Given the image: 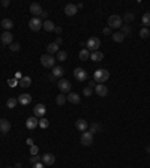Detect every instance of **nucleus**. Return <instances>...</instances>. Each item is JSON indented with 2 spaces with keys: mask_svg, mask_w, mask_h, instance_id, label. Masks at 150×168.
Here are the masks:
<instances>
[{
  "mask_svg": "<svg viewBox=\"0 0 150 168\" xmlns=\"http://www.w3.org/2000/svg\"><path fill=\"white\" fill-rule=\"evenodd\" d=\"M108 78H110V72L107 69H96L93 72V80L98 84H104L105 81H108Z\"/></svg>",
  "mask_w": 150,
  "mask_h": 168,
  "instance_id": "1",
  "label": "nucleus"
},
{
  "mask_svg": "<svg viewBox=\"0 0 150 168\" xmlns=\"http://www.w3.org/2000/svg\"><path fill=\"white\" fill-rule=\"evenodd\" d=\"M39 62H41L42 66L48 68V69H53V68L56 66V59H54L53 56H50V54H44V56H41Z\"/></svg>",
  "mask_w": 150,
  "mask_h": 168,
  "instance_id": "2",
  "label": "nucleus"
},
{
  "mask_svg": "<svg viewBox=\"0 0 150 168\" xmlns=\"http://www.w3.org/2000/svg\"><path fill=\"white\" fill-rule=\"evenodd\" d=\"M123 26V20L120 15H111L108 18V27L110 29H120Z\"/></svg>",
  "mask_w": 150,
  "mask_h": 168,
  "instance_id": "3",
  "label": "nucleus"
},
{
  "mask_svg": "<svg viewBox=\"0 0 150 168\" xmlns=\"http://www.w3.org/2000/svg\"><path fill=\"white\" fill-rule=\"evenodd\" d=\"M101 47V39L96 38V36H92L87 39V50H92V51H98Z\"/></svg>",
  "mask_w": 150,
  "mask_h": 168,
  "instance_id": "4",
  "label": "nucleus"
},
{
  "mask_svg": "<svg viewBox=\"0 0 150 168\" xmlns=\"http://www.w3.org/2000/svg\"><path fill=\"white\" fill-rule=\"evenodd\" d=\"M42 21L41 18H38V17H33V18H30V21H29V27H30V30H33V32H39L42 29Z\"/></svg>",
  "mask_w": 150,
  "mask_h": 168,
  "instance_id": "5",
  "label": "nucleus"
},
{
  "mask_svg": "<svg viewBox=\"0 0 150 168\" xmlns=\"http://www.w3.org/2000/svg\"><path fill=\"white\" fill-rule=\"evenodd\" d=\"M57 87L60 89V92L65 95V93H69V92H71V89H72V84L69 83L68 80L62 78V80H60V81L57 83Z\"/></svg>",
  "mask_w": 150,
  "mask_h": 168,
  "instance_id": "6",
  "label": "nucleus"
},
{
  "mask_svg": "<svg viewBox=\"0 0 150 168\" xmlns=\"http://www.w3.org/2000/svg\"><path fill=\"white\" fill-rule=\"evenodd\" d=\"M74 77L77 81H86L87 80V72H86V69H83V68H75Z\"/></svg>",
  "mask_w": 150,
  "mask_h": 168,
  "instance_id": "7",
  "label": "nucleus"
},
{
  "mask_svg": "<svg viewBox=\"0 0 150 168\" xmlns=\"http://www.w3.org/2000/svg\"><path fill=\"white\" fill-rule=\"evenodd\" d=\"M80 141L83 146H92L93 144V134H90L89 131H86L81 134V138H80Z\"/></svg>",
  "mask_w": 150,
  "mask_h": 168,
  "instance_id": "8",
  "label": "nucleus"
},
{
  "mask_svg": "<svg viewBox=\"0 0 150 168\" xmlns=\"http://www.w3.org/2000/svg\"><path fill=\"white\" fill-rule=\"evenodd\" d=\"M41 162L45 165V167L53 165V164L56 162V156H54L53 153H45V155H42V156H41Z\"/></svg>",
  "mask_w": 150,
  "mask_h": 168,
  "instance_id": "9",
  "label": "nucleus"
},
{
  "mask_svg": "<svg viewBox=\"0 0 150 168\" xmlns=\"http://www.w3.org/2000/svg\"><path fill=\"white\" fill-rule=\"evenodd\" d=\"M39 126V119L38 117H29L27 120H26V128L27 129H30V131H33V129H36Z\"/></svg>",
  "mask_w": 150,
  "mask_h": 168,
  "instance_id": "10",
  "label": "nucleus"
},
{
  "mask_svg": "<svg viewBox=\"0 0 150 168\" xmlns=\"http://www.w3.org/2000/svg\"><path fill=\"white\" fill-rule=\"evenodd\" d=\"M95 92H96L98 96H101V98H105V96L108 95V87H107L105 84H96Z\"/></svg>",
  "mask_w": 150,
  "mask_h": 168,
  "instance_id": "11",
  "label": "nucleus"
},
{
  "mask_svg": "<svg viewBox=\"0 0 150 168\" xmlns=\"http://www.w3.org/2000/svg\"><path fill=\"white\" fill-rule=\"evenodd\" d=\"M29 11H30V14H33L35 17H38V18L41 17V14L44 12V11H42V6L39 5V3H36V2L30 5V8H29Z\"/></svg>",
  "mask_w": 150,
  "mask_h": 168,
  "instance_id": "12",
  "label": "nucleus"
},
{
  "mask_svg": "<svg viewBox=\"0 0 150 168\" xmlns=\"http://www.w3.org/2000/svg\"><path fill=\"white\" fill-rule=\"evenodd\" d=\"M11 131V122L6 119H0V132L2 134H8Z\"/></svg>",
  "mask_w": 150,
  "mask_h": 168,
  "instance_id": "13",
  "label": "nucleus"
},
{
  "mask_svg": "<svg viewBox=\"0 0 150 168\" xmlns=\"http://www.w3.org/2000/svg\"><path fill=\"white\" fill-rule=\"evenodd\" d=\"M63 12L66 14L68 17H74L75 14L78 12V9H77V5H74V3H69V5H66Z\"/></svg>",
  "mask_w": 150,
  "mask_h": 168,
  "instance_id": "14",
  "label": "nucleus"
},
{
  "mask_svg": "<svg viewBox=\"0 0 150 168\" xmlns=\"http://www.w3.org/2000/svg\"><path fill=\"white\" fill-rule=\"evenodd\" d=\"M45 111H47V108H45L44 104H38V105H35V108H33L35 117H42V116L45 114Z\"/></svg>",
  "mask_w": 150,
  "mask_h": 168,
  "instance_id": "15",
  "label": "nucleus"
},
{
  "mask_svg": "<svg viewBox=\"0 0 150 168\" xmlns=\"http://www.w3.org/2000/svg\"><path fill=\"white\" fill-rule=\"evenodd\" d=\"M12 39H14V36H12L11 32H3V35L0 36V41L3 42V45H11Z\"/></svg>",
  "mask_w": 150,
  "mask_h": 168,
  "instance_id": "16",
  "label": "nucleus"
},
{
  "mask_svg": "<svg viewBox=\"0 0 150 168\" xmlns=\"http://www.w3.org/2000/svg\"><path fill=\"white\" fill-rule=\"evenodd\" d=\"M75 128H77L78 131H81V132H86V131H87V128H89V125H87V120H84V119H78V120L75 122Z\"/></svg>",
  "mask_w": 150,
  "mask_h": 168,
  "instance_id": "17",
  "label": "nucleus"
},
{
  "mask_svg": "<svg viewBox=\"0 0 150 168\" xmlns=\"http://www.w3.org/2000/svg\"><path fill=\"white\" fill-rule=\"evenodd\" d=\"M30 102H32V96L29 93H23L18 96V104H21V105H29Z\"/></svg>",
  "mask_w": 150,
  "mask_h": 168,
  "instance_id": "18",
  "label": "nucleus"
},
{
  "mask_svg": "<svg viewBox=\"0 0 150 168\" xmlns=\"http://www.w3.org/2000/svg\"><path fill=\"white\" fill-rule=\"evenodd\" d=\"M66 99H68V102H71V104H80V101H81L80 95H78V93H74V92L68 93Z\"/></svg>",
  "mask_w": 150,
  "mask_h": 168,
  "instance_id": "19",
  "label": "nucleus"
},
{
  "mask_svg": "<svg viewBox=\"0 0 150 168\" xmlns=\"http://www.w3.org/2000/svg\"><path fill=\"white\" fill-rule=\"evenodd\" d=\"M59 51H60V50H59V45L56 44V42H51V44L47 45V54L53 56V54H57Z\"/></svg>",
  "mask_w": 150,
  "mask_h": 168,
  "instance_id": "20",
  "label": "nucleus"
},
{
  "mask_svg": "<svg viewBox=\"0 0 150 168\" xmlns=\"http://www.w3.org/2000/svg\"><path fill=\"white\" fill-rule=\"evenodd\" d=\"M90 60H92V62H102V60H104V54H102L99 50L92 51V53H90Z\"/></svg>",
  "mask_w": 150,
  "mask_h": 168,
  "instance_id": "21",
  "label": "nucleus"
},
{
  "mask_svg": "<svg viewBox=\"0 0 150 168\" xmlns=\"http://www.w3.org/2000/svg\"><path fill=\"white\" fill-rule=\"evenodd\" d=\"M42 29H44V30H47V32H54L56 26H54V23H53L51 20H47V21H44V23H42Z\"/></svg>",
  "mask_w": 150,
  "mask_h": 168,
  "instance_id": "22",
  "label": "nucleus"
},
{
  "mask_svg": "<svg viewBox=\"0 0 150 168\" xmlns=\"http://www.w3.org/2000/svg\"><path fill=\"white\" fill-rule=\"evenodd\" d=\"M2 27L5 29V32H9V30L14 27V21H12L11 18H5V20L2 21Z\"/></svg>",
  "mask_w": 150,
  "mask_h": 168,
  "instance_id": "23",
  "label": "nucleus"
},
{
  "mask_svg": "<svg viewBox=\"0 0 150 168\" xmlns=\"http://www.w3.org/2000/svg\"><path fill=\"white\" fill-rule=\"evenodd\" d=\"M78 57H80V60H83V62H87V60L90 59V51L87 50V48H83V50L78 53Z\"/></svg>",
  "mask_w": 150,
  "mask_h": 168,
  "instance_id": "24",
  "label": "nucleus"
},
{
  "mask_svg": "<svg viewBox=\"0 0 150 168\" xmlns=\"http://www.w3.org/2000/svg\"><path fill=\"white\" fill-rule=\"evenodd\" d=\"M111 39L114 42H117V44H120V42H123V39H125V35L122 33V32H116V33L111 35Z\"/></svg>",
  "mask_w": 150,
  "mask_h": 168,
  "instance_id": "25",
  "label": "nucleus"
},
{
  "mask_svg": "<svg viewBox=\"0 0 150 168\" xmlns=\"http://www.w3.org/2000/svg\"><path fill=\"white\" fill-rule=\"evenodd\" d=\"M63 68L62 66H54L53 68V72H51V75L56 77V78H60V77H63Z\"/></svg>",
  "mask_w": 150,
  "mask_h": 168,
  "instance_id": "26",
  "label": "nucleus"
},
{
  "mask_svg": "<svg viewBox=\"0 0 150 168\" xmlns=\"http://www.w3.org/2000/svg\"><path fill=\"white\" fill-rule=\"evenodd\" d=\"M18 84H20L21 87H29V86H32V78H30V77H23V78L18 81Z\"/></svg>",
  "mask_w": 150,
  "mask_h": 168,
  "instance_id": "27",
  "label": "nucleus"
},
{
  "mask_svg": "<svg viewBox=\"0 0 150 168\" xmlns=\"http://www.w3.org/2000/svg\"><path fill=\"white\" fill-rule=\"evenodd\" d=\"M134 20H135V14H134V12H126L125 15H123V21H125L126 24L132 23Z\"/></svg>",
  "mask_w": 150,
  "mask_h": 168,
  "instance_id": "28",
  "label": "nucleus"
},
{
  "mask_svg": "<svg viewBox=\"0 0 150 168\" xmlns=\"http://www.w3.org/2000/svg\"><path fill=\"white\" fill-rule=\"evenodd\" d=\"M17 104H18V99H15V98H9L8 101H6V107H8L9 110H12V108L17 107Z\"/></svg>",
  "mask_w": 150,
  "mask_h": 168,
  "instance_id": "29",
  "label": "nucleus"
},
{
  "mask_svg": "<svg viewBox=\"0 0 150 168\" xmlns=\"http://www.w3.org/2000/svg\"><path fill=\"white\" fill-rule=\"evenodd\" d=\"M141 21H143V24H144V27H147V29H149V27H150V12H146V14L143 15Z\"/></svg>",
  "mask_w": 150,
  "mask_h": 168,
  "instance_id": "30",
  "label": "nucleus"
},
{
  "mask_svg": "<svg viewBox=\"0 0 150 168\" xmlns=\"http://www.w3.org/2000/svg\"><path fill=\"white\" fill-rule=\"evenodd\" d=\"M68 59V53L63 50H60L57 53V57H56V60H59V62H65V60Z\"/></svg>",
  "mask_w": 150,
  "mask_h": 168,
  "instance_id": "31",
  "label": "nucleus"
},
{
  "mask_svg": "<svg viewBox=\"0 0 150 168\" xmlns=\"http://www.w3.org/2000/svg\"><path fill=\"white\" fill-rule=\"evenodd\" d=\"M66 101H68V99H66V96H65L63 93H60L57 98H56V104H57V105H65Z\"/></svg>",
  "mask_w": 150,
  "mask_h": 168,
  "instance_id": "32",
  "label": "nucleus"
},
{
  "mask_svg": "<svg viewBox=\"0 0 150 168\" xmlns=\"http://www.w3.org/2000/svg\"><path fill=\"white\" fill-rule=\"evenodd\" d=\"M101 129H102V126H101L99 123H93V125L90 126V129H89V132H90V134H95V132H98Z\"/></svg>",
  "mask_w": 150,
  "mask_h": 168,
  "instance_id": "33",
  "label": "nucleus"
},
{
  "mask_svg": "<svg viewBox=\"0 0 150 168\" xmlns=\"http://www.w3.org/2000/svg\"><path fill=\"white\" fill-rule=\"evenodd\" d=\"M131 32H132V30H131V26H129V24H123V26H122V33L125 35V38L128 36V35H131Z\"/></svg>",
  "mask_w": 150,
  "mask_h": 168,
  "instance_id": "34",
  "label": "nucleus"
},
{
  "mask_svg": "<svg viewBox=\"0 0 150 168\" xmlns=\"http://www.w3.org/2000/svg\"><path fill=\"white\" fill-rule=\"evenodd\" d=\"M140 36L144 38V39H146V38H149V36H150V30L147 29V27H143L141 30H140Z\"/></svg>",
  "mask_w": 150,
  "mask_h": 168,
  "instance_id": "35",
  "label": "nucleus"
},
{
  "mask_svg": "<svg viewBox=\"0 0 150 168\" xmlns=\"http://www.w3.org/2000/svg\"><path fill=\"white\" fill-rule=\"evenodd\" d=\"M48 125H50V122H48L47 119H39V126H41L42 129H47Z\"/></svg>",
  "mask_w": 150,
  "mask_h": 168,
  "instance_id": "36",
  "label": "nucleus"
},
{
  "mask_svg": "<svg viewBox=\"0 0 150 168\" xmlns=\"http://www.w3.org/2000/svg\"><path fill=\"white\" fill-rule=\"evenodd\" d=\"M9 47H11V51H20V48H21L18 42H12V44H11Z\"/></svg>",
  "mask_w": 150,
  "mask_h": 168,
  "instance_id": "37",
  "label": "nucleus"
},
{
  "mask_svg": "<svg viewBox=\"0 0 150 168\" xmlns=\"http://www.w3.org/2000/svg\"><path fill=\"white\" fill-rule=\"evenodd\" d=\"M30 162H32V164H38V162H41V156H39V155H33V156H32V158H30Z\"/></svg>",
  "mask_w": 150,
  "mask_h": 168,
  "instance_id": "38",
  "label": "nucleus"
},
{
  "mask_svg": "<svg viewBox=\"0 0 150 168\" xmlns=\"http://www.w3.org/2000/svg\"><path fill=\"white\" fill-rule=\"evenodd\" d=\"M84 93V96H92V93H93V89H90V87H86L83 90Z\"/></svg>",
  "mask_w": 150,
  "mask_h": 168,
  "instance_id": "39",
  "label": "nucleus"
},
{
  "mask_svg": "<svg viewBox=\"0 0 150 168\" xmlns=\"http://www.w3.org/2000/svg\"><path fill=\"white\" fill-rule=\"evenodd\" d=\"M30 153H32V156H33V155H38V147H36V146H32V147H30Z\"/></svg>",
  "mask_w": 150,
  "mask_h": 168,
  "instance_id": "40",
  "label": "nucleus"
},
{
  "mask_svg": "<svg viewBox=\"0 0 150 168\" xmlns=\"http://www.w3.org/2000/svg\"><path fill=\"white\" fill-rule=\"evenodd\" d=\"M8 83H9V86H11V87H15V86L18 84V81L15 80V78H14V80H9Z\"/></svg>",
  "mask_w": 150,
  "mask_h": 168,
  "instance_id": "41",
  "label": "nucleus"
},
{
  "mask_svg": "<svg viewBox=\"0 0 150 168\" xmlns=\"http://www.w3.org/2000/svg\"><path fill=\"white\" fill-rule=\"evenodd\" d=\"M9 5H11V2H9V0H2V6H3V8H8Z\"/></svg>",
  "mask_w": 150,
  "mask_h": 168,
  "instance_id": "42",
  "label": "nucleus"
},
{
  "mask_svg": "<svg viewBox=\"0 0 150 168\" xmlns=\"http://www.w3.org/2000/svg\"><path fill=\"white\" fill-rule=\"evenodd\" d=\"M54 42H56V44H57L59 47H60V45H62V42H63V38H62V36H59V38H57V39H56Z\"/></svg>",
  "mask_w": 150,
  "mask_h": 168,
  "instance_id": "43",
  "label": "nucleus"
},
{
  "mask_svg": "<svg viewBox=\"0 0 150 168\" xmlns=\"http://www.w3.org/2000/svg\"><path fill=\"white\" fill-rule=\"evenodd\" d=\"M33 168H45V165L42 164V162H38V164H35Z\"/></svg>",
  "mask_w": 150,
  "mask_h": 168,
  "instance_id": "44",
  "label": "nucleus"
},
{
  "mask_svg": "<svg viewBox=\"0 0 150 168\" xmlns=\"http://www.w3.org/2000/svg\"><path fill=\"white\" fill-rule=\"evenodd\" d=\"M102 32H104V35H111V29H110V27H105Z\"/></svg>",
  "mask_w": 150,
  "mask_h": 168,
  "instance_id": "45",
  "label": "nucleus"
},
{
  "mask_svg": "<svg viewBox=\"0 0 150 168\" xmlns=\"http://www.w3.org/2000/svg\"><path fill=\"white\" fill-rule=\"evenodd\" d=\"M87 87H90V89H93V87H96V81H95V80H93V81H90Z\"/></svg>",
  "mask_w": 150,
  "mask_h": 168,
  "instance_id": "46",
  "label": "nucleus"
},
{
  "mask_svg": "<svg viewBox=\"0 0 150 168\" xmlns=\"http://www.w3.org/2000/svg\"><path fill=\"white\" fill-rule=\"evenodd\" d=\"M47 17H48V14H47V12L44 11V12H42V14H41V18H44V20L47 21Z\"/></svg>",
  "mask_w": 150,
  "mask_h": 168,
  "instance_id": "47",
  "label": "nucleus"
},
{
  "mask_svg": "<svg viewBox=\"0 0 150 168\" xmlns=\"http://www.w3.org/2000/svg\"><path fill=\"white\" fill-rule=\"evenodd\" d=\"M54 32H56V33H62V27H56Z\"/></svg>",
  "mask_w": 150,
  "mask_h": 168,
  "instance_id": "48",
  "label": "nucleus"
},
{
  "mask_svg": "<svg viewBox=\"0 0 150 168\" xmlns=\"http://www.w3.org/2000/svg\"><path fill=\"white\" fill-rule=\"evenodd\" d=\"M83 8H84L83 3H78V5H77V9H83Z\"/></svg>",
  "mask_w": 150,
  "mask_h": 168,
  "instance_id": "49",
  "label": "nucleus"
},
{
  "mask_svg": "<svg viewBox=\"0 0 150 168\" xmlns=\"http://www.w3.org/2000/svg\"><path fill=\"white\" fill-rule=\"evenodd\" d=\"M147 152H150V146H147V149H146Z\"/></svg>",
  "mask_w": 150,
  "mask_h": 168,
  "instance_id": "50",
  "label": "nucleus"
},
{
  "mask_svg": "<svg viewBox=\"0 0 150 168\" xmlns=\"http://www.w3.org/2000/svg\"><path fill=\"white\" fill-rule=\"evenodd\" d=\"M6 168H14V167H6Z\"/></svg>",
  "mask_w": 150,
  "mask_h": 168,
  "instance_id": "51",
  "label": "nucleus"
}]
</instances>
